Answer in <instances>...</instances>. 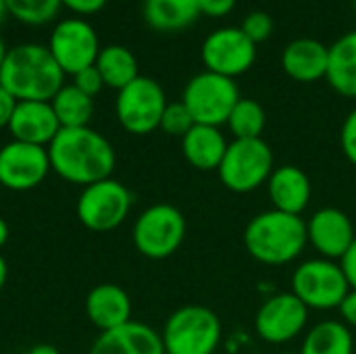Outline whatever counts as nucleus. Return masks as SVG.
Instances as JSON below:
<instances>
[{"mask_svg": "<svg viewBox=\"0 0 356 354\" xmlns=\"http://www.w3.org/2000/svg\"><path fill=\"white\" fill-rule=\"evenodd\" d=\"M48 159L60 179L83 188L111 177L117 163L113 144L90 125L60 127L48 144Z\"/></svg>", "mask_w": 356, "mask_h": 354, "instance_id": "nucleus-1", "label": "nucleus"}, {"mask_svg": "<svg viewBox=\"0 0 356 354\" xmlns=\"http://www.w3.org/2000/svg\"><path fill=\"white\" fill-rule=\"evenodd\" d=\"M0 86L6 88L17 102H50L65 86V73L56 65L48 46L23 42L6 52L0 67Z\"/></svg>", "mask_w": 356, "mask_h": 354, "instance_id": "nucleus-2", "label": "nucleus"}, {"mask_svg": "<svg viewBox=\"0 0 356 354\" xmlns=\"http://www.w3.org/2000/svg\"><path fill=\"white\" fill-rule=\"evenodd\" d=\"M307 221L300 215L265 211L252 217L244 230L248 255L263 265H288L307 248Z\"/></svg>", "mask_w": 356, "mask_h": 354, "instance_id": "nucleus-3", "label": "nucleus"}, {"mask_svg": "<svg viewBox=\"0 0 356 354\" xmlns=\"http://www.w3.org/2000/svg\"><path fill=\"white\" fill-rule=\"evenodd\" d=\"M221 336V319L200 305H188L171 313L161 334L165 354H213Z\"/></svg>", "mask_w": 356, "mask_h": 354, "instance_id": "nucleus-4", "label": "nucleus"}, {"mask_svg": "<svg viewBox=\"0 0 356 354\" xmlns=\"http://www.w3.org/2000/svg\"><path fill=\"white\" fill-rule=\"evenodd\" d=\"M273 169L271 146L263 138H252L229 142L217 173L227 190L248 194L267 184Z\"/></svg>", "mask_w": 356, "mask_h": 354, "instance_id": "nucleus-5", "label": "nucleus"}, {"mask_svg": "<svg viewBox=\"0 0 356 354\" xmlns=\"http://www.w3.org/2000/svg\"><path fill=\"white\" fill-rule=\"evenodd\" d=\"M240 98L242 96L236 79L202 71L186 83L181 102L190 111L194 123L221 127L227 123L229 113Z\"/></svg>", "mask_w": 356, "mask_h": 354, "instance_id": "nucleus-6", "label": "nucleus"}, {"mask_svg": "<svg viewBox=\"0 0 356 354\" xmlns=\"http://www.w3.org/2000/svg\"><path fill=\"white\" fill-rule=\"evenodd\" d=\"M186 217L179 209L167 202L148 207L134 223V246L152 261L169 259L177 252L186 238Z\"/></svg>", "mask_w": 356, "mask_h": 354, "instance_id": "nucleus-7", "label": "nucleus"}, {"mask_svg": "<svg viewBox=\"0 0 356 354\" xmlns=\"http://www.w3.org/2000/svg\"><path fill=\"white\" fill-rule=\"evenodd\" d=\"M348 292L350 284L342 267L330 259H311L298 265L292 275V294L298 296L307 309H340Z\"/></svg>", "mask_w": 356, "mask_h": 354, "instance_id": "nucleus-8", "label": "nucleus"}, {"mask_svg": "<svg viewBox=\"0 0 356 354\" xmlns=\"http://www.w3.org/2000/svg\"><path fill=\"white\" fill-rule=\"evenodd\" d=\"M167 104L169 102L161 83L152 77L140 75L129 86L119 90L115 113L125 131L134 136H146L161 127Z\"/></svg>", "mask_w": 356, "mask_h": 354, "instance_id": "nucleus-9", "label": "nucleus"}, {"mask_svg": "<svg viewBox=\"0 0 356 354\" xmlns=\"http://www.w3.org/2000/svg\"><path fill=\"white\" fill-rule=\"evenodd\" d=\"M131 202V192L121 182L106 177L81 190L75 211L90 232H113L127 219Z\"/></svg>", "mask_w": 356, "mask_h": 354, "instance_id": "nucleus-10", "label": "nucleus"}, {"mask_svg": "<svg viewBox=\"0 0 356 354\" xmlns=\"http://www.w3.org/2000/svg\"><path fill=\"white\" fill-rule=\"evenodd\" d=\"M48 50L63 73L73 77L96 63L100 54V40L96 29L83 17H67L54 25Z\"/></svg>", "mask_w": 356, "mask_h": 354, "instance_id": "nucleus-11", "label": "nucleus"}, {"mask_svg": "<svg viewBox=\"0 0 356 354\" xmlns=\"http://www.w3.org/2000/svg\"><path fill=\"white\" fill-rule=\"evenodd\" d=\"M200 56L207 71L236 79L254 65L257 44L240 27H221L204 38Z\"/></svg>", "mask_w": 356, "mask_h": 354, "instance_id": "nucleus-12", "label": "nucleus"}, {"mask_svg": "<svg viewBox=\"0 0 356 354\" xmlns=\"http://www.w3.org/2000/svg\"><path fill=\"white\" fill-rule=\"evenodd\" d=\"M50 169L48 148L27 144V142H8L0 148V184L13 192H27L38 188Z\"/></svg>", "mask_w": 356, "mask_h": 354, "instance_id": "nucleus-13", "label": "nucleus"}, {"mask_svg": "<svg viewBox=\"0 0 356 354\" xmlns=\"http://www.w3.org/2000/svg\"><path fill=\"white\" fill-rule=\"evenodd\" d=\"M309 309L292 292L275 294L257 311V334L269 344H286L307 328Z\"/></svg>", "mask_w": 356, "mask_h": 354, "instance_id": "nucleus-14", "label": "nucleus"}, {"mask_svg": "<svg viewBox=\"0 0 356 354\" xmlns=\"http://www.w3.org/2000/svg\"><path fill=\"white\" fill-rule=\"evenodd\" d=\"M307 236L315 250L330 261H342V257L348 252V248L356 240L355 225L350 217L334 207L319 209L317 213H313V217L307 223Z\"/></svg>", "mask_w": 356, "mask_h": 354, "instance_id": "nucleus-15", "label": "nucleus"}, {"mask_svg": "<svg viewBox=\"0 0 356 354\" xmlns=\"http://www.w3.org/2000/svg\"><path fill=\"white\" fill-rule=\"evenodd\" d=\"M8 131L17 142H27L46 148L60 131V123L50 102L23 100L17 102L15 106V113L8 123Z\"/></svg>", "mask_w": 356, "mask_h": 354, "instance_id": "nucleus-16", "label": "nucleus"}, {"mask_svg": "<svg viewBox=\"0 0 356 354\" xmlns=\"http://www.w3.org/2000/svg\"><path fill=\"white\" fill-rule=\"evenodd\" d=\"M90 354H165L163 338L150 325L129 321L111 332H102Z\"/></svg>", "mask_w": 356, "mask_h": 354, "instance_id": "nucleus-17", "label": "nucleus"}, {"mask_svg": "<svg viewBox=\"0 0 356 354\" xmlns=\"http://www.w3.org/2000/svg\"><path fill=\"white\" fill-rule=\"evenodd\" d=\"M330 46L315 38H296L282 52V69L300 83H313L327 75Z\"/></svg>", "mask_w": 356, "mask_h": 354, "instance_id": "nucleus-18", "label": "nucleus"}, {"mask_svg": "<svg viewBox=\"0 0 356 354\" xmlns=\"http://www.w3.org/2000/svg\"><path fill=\"white\" fill-rule=\"evenodd\" d=\"M86 315L100 334L111 332L131 321V298L117 284H100L86 298Z\"/></svg>", "mask_w": 356, "mask_h": 354, "instance_id": "nucleus-19", "label": "nucleus"}, {"mask_svg": "<svg viewBox=\"0 0 356 354\" xmlns=\"http://www.w3.org/2000/svg\"><path fill=\"white\" fill-rule=\"evenodd\" d=\"M269 198L275 211L300 215L311 202V179L296 165H284L273 169L267 182Z\"/></svg>", "mask_w": 356, "mask_h": 354, "instance_id": "nucleus-20", "label": "nucleus"}, {"mask_svg": "<svg viewBox=\"0 0 356 354\" xmlns=\"http://www.w3.org/2000/svg\"><path fill=\"white\" fill-rule=\"evenodd\" d=\"M229 142L221 134L219 127L213 125H194L181 138V152L186 161L198 171L219 169Z\"/></svg>", "mask_w": 356, "mask_h": 354, "instance_id": "nucleus-21", "label": "nucleus"}, {"mask_svg": "<svg viewBox=\"0 0 356 354\" xmlns=\"http://www.w3.org/2000/svg\"><path fill=\"white\" fill-rule=\"evenodd\" d=\"M142 10L148 27L163 33L184 31L202 15L200 0H144Z\"/></svg>", "mask_w": 356, "mask_h": 354, "instance_id": "nucleus-22", "label": "nucleus"}, {"mask_svg": "<svg viewBox=\"0 0 356 354\" xmlns=\"http://www.w3.org/2000/svg\"><path fill=\"white\" fill-rule=\"evenodd\" d=\"M327 83L344 98H356V29L346 31L330 46Z\"/></svg>", "mask_w": 356, "mask_h": 354, "instance_id": "nucleus-23", "label": "nucleus"}, {"mask_svg": "<svg viewBox=\"0 0 356 354\" xmlns=\"http://www.w3.org/2000/svg\"><path fill=\"white\" fill-rule=\"evenodd\" d=\"M94 67L98 69L104 86L113 88L117 92L123 90L125 86H129L136 77H140L138 61H136L134 52L121 44H108L104 48H100V54H98Z\"/></svg>", "mask_w": 356, "mask_h": 354, "instance_id": "nucleus-24", "label": "nucleus"}, {"mask_svg": "<svg viewBox=\"0 0 356 354\" xmlns=\"http://www.w3.org/2000/svg\"><path fill=\"white\" fill-rule=\"evenodd\" d=\"M300 354H355V340L346 323L321 321L307 334Z\"/></svg>", "mask_w": 356, "mask_h": 354, "instance_id": "nucleus-25", "label": "nucleus"}, {"mask_svg": "<svg viewBox=\"0 0 356 354\" xmlns=\"http://www.w3.org/2000/svg\"><path fill=\"white\" fill-rule=\"evenodd\" d=\"M50 104L60 127H86L94 115V98L77 90L73 83H65L54 94Z\"/></svg>", "mask_w": 356, "mask_h": 354, "instance_id": "nucleus-26", "label": "nucleus"}, {"mask_svg": "<svg viewBox=\"0 0 356 354\" xmlns=\"http://www.w3.org/2000/svg\"><path fill=\"white\" fill-rule=\"evenodd\" d=\"M265 123H267L265 108L254 98H240L227 119V127L234 134V140L261 138Z\"/></svg>", "mask_w": 356, "mask_h": 354, "instance_id": "nucleus-27", "label": "nucleus"}, {"mask_svg": "<svg viewBox=\"0 0 356 354\" xmlns=\"http://www.w3.org/2000/svg\"><path fill=\"white\" fill-rule=\"evenodd\" d=\"M8 15L25 25H46L52 21L63 6L60 0H6Z\"/></svg>", "mask_w": 356, "mask_h": 354, "instance_id": "nucleus-28", "label": "nucleus"}, {"mask_svg": "<svg viewBox=\"0 0 356 354\" xmlns=\"http://www.w3.org/2000/svg\"><path fill=\"white\" fill-rule=\"evenodd\" d=\"M194 119L190 115V111L186 108V104L179 100V102H169L165 113H163V119H161V127L165 134L169 136H177V138H184L192 127H194Z\"/></svg>", "mask_w": 356, "mask_h": 354, "instance_id": "nucleus-29", "label": "nucleus"}, {"mask_svg": "<svg viewBox=\"0 0 356 354\" xmlns=\"http://www.w3.org/2000/svg\"><path fill=\"white\" fill-rule=\"evenodd\" d=\"M240 29L246 33V38L252 44L259 46L261 42H265V40L271 38V33L275 29V23H273V17L269 13H265V10H252V13H248L244 17Z\"/></svg>", "mask_w": 356, "mask_h": 354, "instance_id": "nucleus-30", "label": "nucleus"}, {"mask_svg": "<svg viewBox=\"0 0 356 354\" xmlns=\"http://www.w3.org/2000/svg\"><path fill=\"white\" fill-rule=\"evenodd\" d=\"M73 86L77 90H81L83 94H88L90 98H94V96H98L102 92L104 81H102L98 69L92 65V67H88V69H83V71H79V73L73 75Z\"/></svg>", "mask_w": 356, "mask_h": 354, "instance_id": "nucleus-31", "label": "nucleus"}, {"mask_svg": "<svg viewBox=\"0 0 356 354\" xmlns=\"http://www.w3.org/2000/svg\"><path fill=\"white\" fill-rule=\"evenodd\" d=\"M340 146L344 156L356 167V108L348 113L340 129Z\"/></svg>", "mask_w": 356, "mask_h": 354, "instance_id": "nucleus-32", "label": "nucleus"}, {"mask_svg": "<svg viewBox=\"0 0 356 354\" xmlns=\"http://www.w3.org/2000/svg\"><path fill=\"white\" fill-rule=\"evenodd\" d=\"M108 0H60L63 6H67L75 17H88L96 15L106 6Z\"/></svg>", "mask_w": 356, "mask_h": 354, "instance_id": "nucleus-33", "label": "nucleus"}, {"mask_svg": "<svg viewBox=\"0 0 356 354\" xmlns=\"http://www.w3.org/2000/svg\"><path fill=\"white\" fill-rule=\"evenodd\" d=\"M238 0H200V13L211 19L227 17L236 8Z\"/></svg>", "mask_w": 356, "mask_h": 354, "instance_id": "nucleus-34", "label": "nucleus"}, {"mask_svg": "<svg viewBox=\"0 0 356 354\" xmlns=\"http://www.w3.org/2000/svg\"><path fill=\"white\" fill-rule=\"evenodd\" d=\"M15 106H17L15 96H13L6 88L0 86V129H2V127H8L10 117H13V113H15Z\"/></svg>", "mask_w": 356, "mask_h": 354, "instance_id": "nucleus-35", "label": "nucleus"}, {"mask_svg": "<svg viewBox=\"0 0 356 354\" xmlns=\"http://www.w3.org/2000/svg\"><path fill=\"white\" fill-rule=\"evenodd\" d=\"M340 267L350 284V290H356V240L353 242V246L348 248V252L342 257L340 261Z\"/></svg>", "mask_w": 356, "mask_h": 354, "instance_id": "nucleus-36", "label": "nucleus"}, {"mask_svg": "<svg viewBox=\"0 0 356 354\" xmlns=\"http://www.w3.org/2000/svg\"><path fill=\"white\" fill-rule=\"evenodd\" d=\"M340 313H342V319L346 325L356 328V290H350L346 294V298L340 305Z\"/></svg>", "mask_w": 356, "mask_h": 354, "instance_id": "nucleus-37", "label": "nucleus"}, {"mask_svg": "<svg viewBox=\"0 0 356 354\" xmlns=\"http://www.w3.org/2000/svg\"><path fill=\"white\" fill-rule=\"evenodd\" d=\"M27 354H60V353H58V348H54V346H50V344H38V346H33V348H31Z\"/></svg>", "mask_w": 356, "mask_h": 354, "instance_id": "nucleus-38", "label": "nucleus"}, {"mask_svg": "<svg viewBox=\"0 0 356 354\" xmlns=\"http://www.w3.org/2000/svg\"><path fill=\"white\" fill-rule=\"evenodd\" d=\"M6 277H8V267H6V261L0 255V292H2V288L6 284Z\"/></svg>", "mask_w": 356, "mask_h": 354, "instance_id": "nucleus-39", "label": "nucleus"}, {"mask_svg": "<svg viewBox=\"0 0 356 354\" xmlns=\"http://www.w3.org/2000/svg\"><path fill=\"white\" fill-rule=\"evenodd\" d=\"M6 240H8V225H6V221L0 217V248L6 244Z\"/></svg>", "mask_w": 356, "mask_h": 354, "instance_id": "nucleus-40", "label": "nucleus"}, {"mask_svg": "<svg viewBox=\"0 0 356 354\" xmlns=\"http://www.w3.org/2000/svg\"><path fill=\"white\" fill-rule=\"evenodd\" d=\"M6 15H8V6H6V0H0V23L6 19Z\"/></svg>", "mask_w": 356, "mask_h": 354, "instance_id": "nucleus-41", "label": "nucleus"}, {"mask_svg": "<svg viewBox=\"0 0 356 354\" xmlns=\"http://www.w3.org/2000/svg\"><path fill=\"white\" fill-rule=\"evenodd\" d=\"M6 52H8V48H6V44H4V40H2V35H0V67H2V63H4Z\"/></svg>", "mask_w": 356, "mask_h": 354, "instance_id": "nucleus-42", "label": "nucleus"}, {"mask_svg": "<svg viewBox=\"0 0 356 354\" xmlns=\"http://www.w3.org/2000/svg\"><path fill=\"white\" fill-rule=\"evenodd\" d=\"M280 354H300V353H280Z\"/></svg>", "mask_w": 356, "mask_h": 354, "instance_id": "nucleus-43", "label": "nucleus"}, {"mask_svg": "<svg viewBox=\"0 0 356 354\" xmlns=\"http://www.w3.org/2000/svg\"><path fill=\"white\" fill-rule=\"evenodd\" d=\"M355 8H356V0H355Z\"/></svg>", "mask_w": 356, "mask_h": 354, "instance_id": "nucleus-44", "label": "nucleus"}]
</instances>
